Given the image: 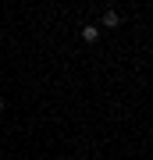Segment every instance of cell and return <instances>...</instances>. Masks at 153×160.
<instances>
[{
  "instance_id": "4",
  "label": "cell",
  "mask_w": 153,
  "mask_h": 160,
  "mask_svg": "<svg viewBox=\"0 0 153 160\" xmlns=\"http://www.w3.org/2000/svg\"><path fill=\"white\" fill-rule=\"evenodd\" d=\"M68 160H75V157H68Z\"/></svg>"
},
{
  "instance_id": "3",
  "label": "cell",
  "mask_w": 153,
  "mask_h": 160,
  "mask_svg": "<svg viewBox=\"0 0 153 160\" xmlns=\"http://www.w3.org/2000/svg\"><path fill=\"white\" fill-rule=\"evenodd\" d=\"M0 107H4V100H0Z\"/></svg>"
},
{
  "instance_id": "2",
  "label": "cell",
  "mask_w": 153,
  "mask_h": 160,
  "mask_svg": "<svg viewBox=\"0 0 153 160\" xmlns=\"http://www.w3.org/2000/svg\"><path fill=\"white\" fill-rule=\"evenodd\" d=\"M82 39L85 43H96L100 39V25H82Z\"/></svg>"
},
{
  "instance_id": "1",
  "label": "cell",
  "mask_w": 153,
  "mask_h": 160,
  "mask_svg": "<svg viewBox=\"0 0 153 160\" xmlns=\"http://www.w3.org/2000/svg\"><path fill=\"white\" fill-rule=\"evenodd\" d=\"M100 25H103V29H118V25H121V14H118V11H103Z\"/></svg>"
}]
</instances>
